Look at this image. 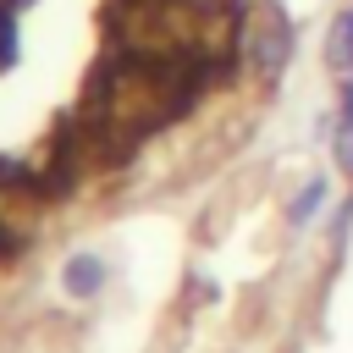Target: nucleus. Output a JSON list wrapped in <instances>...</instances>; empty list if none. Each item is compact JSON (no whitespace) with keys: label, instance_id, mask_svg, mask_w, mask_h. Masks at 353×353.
Wrapping results in <instances>:
<instances>
[{"label":"nucleus","instance_id":"f257e3e1","mask_svg":"<svg viewBox=\"0 0 353 353\" xmlns=\"http://www.w3.org/2000/svg\"><path fill=\"white\" fill-rule=\"evenodd\" d=\"M292 44H298V33H292V22H287L281 6H254L243 17V28H237V50L259 72V83H276L292 66Z\"/></svg>","mask_w":353,"mask_h":353},{"label":"nucleus","instance_id":"f03ea898","mask_svg":"<svg viewBox=\"0 0 353 353\" xmlns=\"http://www.w3.org/2000/svg\"><path fill=\"white\" fill-rule=\"evenodd\" d=\"M105 276H110V265H105L99 254H72V259L61 265L66 298H99V292H105Z\"/></svg>","mask_w":353,"mask_h":353},{"label":"nucleus","instance_id":"7ed1b4c3","mask_svg":"<svg viewBox=\"0 0 353 353\" xmlns=\"http://www.w3.org/2000/svg\"><path fill=\"white\" fill-rule=\"evenodd\" d=\"M325 72L342 83V77H353V6H342L336 17H331V28H325Z\"/></svg>","mask_w":353,"mask_h":353},{"label":"nucleus","instance_id":"20e7f679","mask_svg":"<svg viewBox=\"0 0 353 353\" xmlns=\"http://www.w3.org/2000/svg\"><path fill=\"white\" fill-rule=\"evenodd\" d=\"M331 154H336L342 176L353 182V77H342V88H336V116H331Z\"/></svg>","mask_w":353,"mask_h":353},{"label":"nucleus","instance_id":"39448f33","mask_svg":"<svg viewBox=\"0 0 353 353\" xmlns=\"http://www.w3.org/2000/svg\"><path fill=\"white\" fill-rule=\"evenodd\" d=\"M325 199H331V182H325V176H309V182L287 199V226H292V232H303V226L320 215V204H325Z\"/></svg>","mask_w":353,"mask_h":353}]
</instances>
